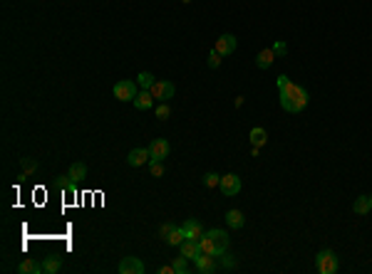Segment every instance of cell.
<instances>
[{
    "instance_id": "cell-8",
    "label": "cell",
    "mask_w": 372,
    "mask_h": 274,
    "mask_svg": "<svg viewBox=\"0 0 372 274\" xmlns=\"http://www.w3.org/2000/svg\"><path fill=\"white\" fill-rule=\"evenodd\" d=\"M236 47H238V40L233 37V35H221L218 40H216V45H214V50L218 52V55H233L236 52Z\"/></svg>"
},
{
    "instance_id": "cell-2",
    "label": "cell",
    "mask_w": 372,
    "mask_h": 274,
    "mask_svg": "<svg viewBox=\"0 0 372 274\" xmlns=\"http://www.w3.org/2000/svg\"><path fill=\"white\" fill-rule=\"evenodd\" d=\"M199 242H201V252L214 255V257H221L224 252H229V245H231L226 230H209V233H203V237H201Z\"/></svg>"
},
{
    "instance_id": "cell-3",
    "label": "cell",
    "mask_w": 372,
    "mask_h": 274,
    "mask_svg": "<svg viewBox=\"0 0 372 274\" xmlns=\"http://www.w3.org/2000/svg\"><path fill=\"white\" fill-rule=\"evenodd\" d=\"M315 269L320 274H335L338 272V255L332 249H323L315 255Z\"/></svg>"
},
{
    "instance_id": "cell-12",
    "label": "cell",
    "mask_w": 372,
    "mask_h": 274,
    "mask_svg": "<svg viewBox=\"0 0 372 274\" xmlns=\"http://www.w3.org/2000/svg\"><path fill=\"white\" fill-rule=\"evenodd\" d=\"M146 161H152V153H149V149H132L127 156V163L134 165V168H139V165H144Z\"/></svg>"
},
{
    "instance_id": "cell-34",
    "label": "cell",
    "mask_w": 372,
    "mask_h": 274,
    "mask_svg": "<svg viewBox=\"0 0 372 274\" xmlns=\"http://www.w3.org/2000/svg\"><path fill=\"white\" fill-rule=\"evenodd\" d=\"M370 200H372V195H370Z\"/></svg>"
},
{
    "instance_id": "cell-17",
    "label": "cell",
    "mask_w": 372,
    "mask_h": 274,
    "mask_svg": "<svg viewBox=\"0 0 372 274\" xmlns=\"http://www.w3.org/2000/svg\"><path fill=\"white\" fill-rule=\"evenodd\" d=\"M352 210H355L358 215H367V213L372 210L370 195H360V198H355V203H352Z\"/></svg>"
},
{
    "instance_id": "cell-1",
    "label": "cell",
    "mask_w": 372,
    "mask_h": 274,
    "mask_svg": "<svg viewBox=\"0 0 372 274\" xmlns=\"http://www.w3.org/2000/svg\"><path fill=\"white\" fill-rule=\"evenodd\" d=\"M278 89H281V107L288 111V114H298L308 107V99L310 94L303 89L301 84H293L286 74L278 77Z\"/></svg>"
},
{
    "instance_id": "cell-27",
    "label": "cell",
    "mask_w": 372,
    "mask_h": 274,
    "mask_svg": "<svg viewBox=\"0 0 372 274\" xmlns=\"http://www.w3.org/2000/svg\"><path fill=\"white\" fill-rule=\"evenodd\" d=\"M218 183H221V176H218V173H206V176H203V185H206V188H216Z\"/></svg>"
},
{
    "instance_id": "cell-33",
    "label": "cell",
    "mask_w": 372,
    "mask_h": 274,
    "mask_svg": "<svg viewBox=\"0 0 372 274\" xmlns=\"http://www.w3.org/2000/svg\"><path fill=\"white\" fill-rule=\"evenodd\" d=\"M181 3H191V0H181Z\"/></svg>"
},
{
    "instance_id": "cell-11",
    "label": "cell",
    "mask_w": 372,
    "mask_h": 274,
    "mask_svg": "<svg viewBox=\"0 0 372 274\" xmlns=\"http://www.w3.org/2000/svg\"><path fill=\"white\" fill-rule=\"evenodd\" d=\"M181 227H184V233H186V240H201L203 237V225L196 218H189Z\"/></svg>"
},
{
    "instance_id": "cell-29",
    "label": "cell",
    "mask_w": 372,
    "mask_h": 274,
    "mask_svg": "<svg viewBox=\"0 0 372 274\" xmlns=\"http://www.w3.org/2000/svg\"><path fill=\"white\" fill-rule=\"evenodd\" d=\"M273 52H275V57H286L288 55V45L286 42H275V45H273Z\"/></svg>"
},
{
    "instance_id": "cell-20",
    "label": "cell",
    "mask_w": 372,
    "mask_h": 274,
    "mask_svg": "<svg viewBox=\"0 0 372 274\" xmlns=\"http://www.w3.org/2000/svg\"><path fill=\"white\" fill-rule=\"evenodd\" d=\"M266 141H268V134H266V129H261V126L251 129V146H263Z\"/></svg>"
},
{
    "instance_id": "cell-30",
    "label": "cell",
    "mask_w": 372,
    "mask_h": 274,
    "mask_svg": "<svg viewBox=\"0 0 372 274\" xmlns=\"http://www.w3.org/2000/svg\"><path fill=\"white\" fill-rule=\"evenodd\" d=\"M221 262H224V267H226V269H233V267H236V260H233L231 255H226V252L221 255Z\"/></svg>"
},
{
    "instance_id": "cell-7",
    "label": "cell",
    "mask_w": 372,
    "mask_h": 274,
    "mask_svg": "<svg viewBox=\"0 0 372 274\" xmlns=\"http://www.w3.org/2000/svg\"><path fill=\"white\" fill-rule=\"evenodd\" d=\"M149 153H152V161H164V158H169L172 146H169L166 138H154L152 146H149Z\"/></svg>"
},
{
    "instance_id": "cell-23",
    "label": "cell",
    "mask_w": 372,
    "mask_h": 274,
    "mask_svg": "<svg viewBox=\"0 0 372 274\" xmlns=\"http://www.w3.org/2000/svg\"><path fill=\"white\" fill-rule=\"evenodd\" d=\"M137 84H139L142 89H146V92H149V89L154 87V74H149V72H142V74L137 77Z\"/></svg>"
},
{
    "instance_id": "cell-14",
    "label": "cell",
    "mask_w": 372,
    "mask_h": 274,
    "mask_svg": "<svg viewBox=\"0 0 372 274\" xmlns=\"http://www.w3.org/2000/svg\"><path fill=\"white\" fill-rule=\"evenodd\" d=\"M275 62V52H273V47H266V50H261L256 55V65L258 69H268Z\"/></svg>"
},
{
    "instance_id": "cell-21",
    "label": "cell",
    "mask_w": 372,
    "mask_h": 274,
    "mask_svg": "<svg viewBox=\"0 0 372 274\" xmlns=\"http://www.w3.org/2000/svg\"><path fill=\"white\" fill-rule=\"evenodd\" d=\"M67 176L72 180H85L87 178V165L85 163H72L70 171H67Z\"/></svg>"
},
{
    "instance_id": "cell-6",
    "label": "cell",
    "mask_w": 372,
    "mask_h": 274,
    "mask_svg": "<svg viewBox=\"0 0 372 274\" xmlns=\"http://www.w3.org/2000/svg\"><path fill=\"white\" fill-rule=\"evenodd\" d=\"M218 188H221V193H224L226 198H233V195H238V193H241V178H238V176H233V173H229V176H221Z\"/></svg>"
},
{
    "instance_id": "cell-5",
    "label": "cell",
    "mask_w": 372,
    "mask_h": 274,
    "mask_svg": "<svg viewBox=\"0 0 372 274\" xmlns=\"http://www.w3.org/2000/svg\"><path fill=\"white\" fill-rule=\"evenodd\" d=\"M149 92H152V96L159 99V101H169V99H174V92H176V89H174L172 82H166V79H157Z\"/></svg>"
},
{
    "instance_id": "cell-19",
    "label": "cell",
    "mask_w": 372,
    "mask_h": 274,
    "mask_svg": "<svg viewBox=\"0 0 372 274\" xmlns=\"http://www.w3.org/2000/svg\"><path fill=\"white\" fill-rule=\"evenodd\" d=\"M184 242H186L184 227H174L172 233H169V237H166V245H169V247H181Z\"/></svg>"
},
{
    "instance_id": "cell-28",
    "label": "cell",
    "mask_w": 372,
    "mask_h": 274,
    "mask_svg": "<svg viewBox=\"0 0 372 274\" xmlns=\"http://www.w3.org/2000/svg\"><path fill=\"white\" fill-rule=\"evenodd\" d=\"M221 57H224V55H218L216 50H211V52H209V67H211V69L221 67Z\"/></svg>"
},
{
    "instance_id": "cell-4",
    "label": "cell",
    "mask_w": 372,
    "mask_h": 274,
    "mask_svg": "<svg viewBox=\"0 0 372 274\" xmlns=\"http://www.w3.org/2000/svg\"><path fill=\"white\" fill-rule=\"evenodd\" d=\"M139 84L129 82V79H122V82L115 84V96L119 99V101H134L137 99V94H139V89H137Z\"/></svg>"
},
{
    "instance_id": "cell-26",
    "label": "cell",
    "mask_w": 372,
    "mask_h": 274,
    "mask_svg": "<svg viewBox=\"0 0 372 274\" xmlns=\"http://www.w3.org/2000/svg\"><path fill=\"white\" fill-rule=\"evenodd\" d=\"M149 171L154 178H161L164 176V161H149Z\"/></svg>"
},
{
    "instance_id": "cell-25",
    "label": "cell",
    "mask_w": 372,
    "mask_h": 274,
    "mask_svg": "<svg viewBox=\"0 0 372 274\" xmlns=\"http://www.w3.org/2000/svg\"><path fill=\"white\" fill-rule=\"evenodd\" d=\"M169 116H172V107H169L166 101H161V104L157 107V119L159 121H166Z\"/></svg>"
},
{
    "instance_id": "cell-31",
    "label": "cell",
    "mask_w": 372,
    "mask_h": 274,
    "mask_svg": "<svg viewBox=\"0 0 372 274\" xmlns=\"http://www.w3.org/2000/svg\"><path fill=\"white\" fill-rule=\"evenodd\" d=\"M172 230H174V225H172V222H164V225L159 227V235H161V237L166 240V237H169V233H172Z\"/></svg>"
},
{
    "instance_id": "cell-18",
    "label": "cell",
    "mask_w": 372,
    "mask_h": 274,
    "mask_svg": "<svg viewBox=\"0 0 372 274\" xmlns=\"http://www.w3.org/2000/svg\"><path fill=\"white\" fill-rule=\"evenodd\" d=\"M17 272H20V274H40V272H45V269H43V264H40V262L23 260V262H20V267H17Z\"/></svg>"
},
{
    "instance_id": "cell-16",
    "label": "cell",
    "mask_w": 372,
    "mask_h": 274,
    "mask_svg": "<svg viewBox=\"0 0 372 274\" xmlns=\"http://www.w3.org/2000/svg\"><path fill=\"white\" fill-rule=\"evenodd\" d=\"M134 107H137V109H142V111L152 109V107H154V96H152V92H146V89H144V92H139V94H137V99H134Z\"/></svg>"
},
{
    "instance_id": "cell-9",
    "label": "cell",
    "mask_w": 372,
    "mask_h": 274,
    "mask_svg": "<svg viewBox=\"0 0 372 274\" xmlns=\"http://www.w3.org/2000/svg\"><path fill=\"white\" fill-rule=\"evenodd\" d=\"M194 267H196V272H201V274H211L216 269V257H214V255L201 252L199 257L194 260Z\"/></svg>"
},
{
    "instance_id": "cell-10",
    "label": "cell",
    "mask_w": 372,
    "mask_h": 274,
    "mask_svg": "<svg viewBox=\"0 0 372 274\" xmlns=\"http://www.w3.org/2000/svg\"><path fill=\"white\" fill-rule=\"evenodd\" d=\"M119 274H144V264L137 257H124L119 262Z\"/></svg>"
},
{
    "instance_id": "cell-32",
    "label": "cell",
    "mask_w": 372,
    "mask_h": 274,
    "mask_svg": "<svg viewBox=\"0 0 372 274\" xmlns=\"http://www.w3.org/2000/svg\"><path fill=\"white\" fill-rule=\"evenodd\" d=\"M258 151H261V146H251V156H253V158L258 156Z\"/></svg>"
},
{
    "instance_id": "cell-22",
    "label": "cell",
    "mask_w": 372,
    "mask_h": 274,
    "mask_svg": "<svg viewBox=\"0 0 372 274\" xmlns=\"http://www.w3.org/2000/svg\"><path fill=\"white\" fill-rule=\"evenodd\" d=\"M60 267H62V262H60V257H45V262H43V269L47 274H55V272H60Z\"/></svg>"
},
{
    "instance_id": "cell-15",
    "label": "cell",
    "mask_w": 372,
    "mask_h": 274,
    "mask_svg": "<svg viewBox=\"0 0 372 274\" xmlns=\"http://www.w3.org/2000/svg\"><path fill=\"white\" fill-rule=\"evenodd\" d=\"M226 225L233 227V230H241V227L246 225L244 213H241V210H229V213H226Z\"/></svg>"
},
{
    "instance_id": "cell-24",
    "label": "cell",
    "mask_w": 372,
    "mask_h": 274,
    "mask_svg": "<svg viewBox=\"0 0 372 274\" xmlns=\"http://www.w3.org/2000/svg\"><path fill=\"white\" fill-rule=\"evenodd\" d=\"M186 262H189V260H186L184 255H181V257H176V260L172 262L174 274H186V272H189V264H186Z\"/></svg>"
},
{
    "instance_id": "cell-13",
    "label": "cell",
    "mask_w": 372,
    "mask_h": 274,
    "mask_svg": "<svg viewBox=\"0 0 372 274\" xmlns=\"http://www.w3.org/2000/svg\"><path fill=\"white\" fill-rule=\"evenodd\" d=\"M179 249H181V255H184L186 260H196V257L201 255V242L199 240H186Z\"/></svg>"
}]
</instances>
